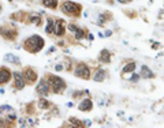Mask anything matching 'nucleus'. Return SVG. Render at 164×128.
<instances>
[{
  "instance_id": "f257e3e1",
  "label": "nucleus",
  "mask_w": 164,
  "mask_h": 128,
  "mask_svg": "<svg viewBox=\"0 0 164 128\" xmlns=\"http://www.w3.org/2000/svg\"><path fill=\"white\" fill-rule=\"evenodd\" d=\"M25 47H26V49L28 51H30V52L34 53V52L41 51V48L44 47V40L41 38L40 36H33L29 40L25 41Z\"/></svg>"
},
{
  "instance_id": "f03ea898",
  "label": "nucleus",
  "mask_w": 164,
  "mask_h": 128,
  "mask_svg": "<svg viewBox=\"0 0 164 128\" xmlns=\"http://www.w3.org/2000/svg\"><path fill=\"white\" fill-rule=\"evenodd\" d=\"M49 85H51V87L55 93H62L66 87L64 81L60 78H58V76H49Z\"/></svg>"
},
{
  "instance_id": "7ed1b4c3",
  "label": "nucleus",
  "mask_w": 164,
  "mask_h": 128,
  "mask_svg": "<svg viewBox=\"0 0 164 128\" xmlns=\"http://www.w3.org/2000/svg\"><path fill=\"white\" fill-rule=\"evenodd\" d=\"M62 8L64 12L67 14H71V15H78L81 11V7L78 3H73V2H66L62 6Z\"/></svg>"
},
{
  "instance_id": "20e7f679",
  "label": "nucleus",
  "mask_w": 164,
  "mask_h": 128,
  "mask_svg": "<svg viewBox=\"0 0 164 128\" xmlns=\"http://www.w3.org/2000/svg\"><path fill=\"white\" fill-rule=\"evenodd\" d=\"M75 75H77L78 78L89 79V78H90V70H89L85 64H78V67H77V70H75Z\"/></svg>"
},
{
  "instance_id": "39448f33",
  "label": "nucleus",
  "mask_w": 164,
  "mask_h": 128,
  "mask_svg": "<svg viewBox=\"0 0 164 128\" xmlns=\"http://www.w3.org/2000/svg\"><path fill=\"white\" fill-rule=\"evenodd\" d=\"M37 93L41 94V96H47L49 93V83L47 81H41L37 86Z\"/></svg>"
},
{
  "instance_id": "423d86ee",
  "label": "nucleus",
  "mask_w": 164,
  "mask_h": 128,
  "mask_svg": "<svg viewBox=\"0 0 164 128\" xmlns=\"http://www.w3.org/2000/svg\"><path fill=\"white\" fill-rule=\"evenodd\" d=\"M14 78H15V86H17V89H19V90L23 89L26 81L23 79V76H22V74L15 72V74H14Z\"/></svg>"
},
{
  "instance_id": "0eeeda50",
  "label": "nucleus",
  "mask_w": 164,
  "mask_h": 128,
  "mask_svg": "<svg viewBox=\"0 0 164 128\" xmlns=\"http://www.w3.org/2000/svg\"><path fill=\"white\" fill-rule=\"evenodd\" d=\"M69 30L75 34V38H78V40H81V38H84V37H85L84 30H82V29H78L75 25H70V26H69Z\"/></svg>"
},
{
  "instance_id": "6e6552de",
  "label": "nucleus",
  "mask_w": 164,
  "mask_h": 128,
  "mask_svg": "<svg viewBox=\"0 0 164 128\" xmlns=\"http://www.w3.org/2000/svg\"><path fill=\"white\" fill-rule=\"evenodd\" d=\"M54 29L56 36H63V33H64V21H58Z\"/></svg>"
},
{
  "instance_id": "1a4fd4ad",
  "label": "nucleus",
  "mask_w": 164,
  "mask_h": 128,
  "mask_svg": "<svg viewBox=\"0 0 164 128\" xmlns=\"http://www.w3.org/2000/svg\"><path fill=\"white\" fill-rule=\"evenodd\" d=\"M8 79H10V72L4 68H0V85L6 83Z\"/></svg>"
},
{
  "instance_id": "9d476101",
  "label": "nucleus",
  "mask_w": 164,
  "mask_h": 128,
  "mask_svg": "<svg viewBox=\"0 0 164 128\" xmlns=\"http://www.w3.org/2000/svg\"><path fill=\"white\" fill-rule=\"evenodd\" d=\"M93 106V102L90 100H85V101H82V102L79 104V109L81 111H90Z\"/></svg>"
},
{
  "instance_id": "9b49d317",
  "label": "nucleus",
  "mask_w": 164,
  "mask_h": 128,
  "mask_svg": "<svg viewBox=\"0 0 164 128\" xmlns=\"http://www.w3.org/2000/svg\"><path fill=\"white\" fill-rule=\"evenodd\" d=\"M25 78L28 79L29 82H34L37 79V75H36V72L33 70H26L25 71Z\"/></svg>"
},
{
  "instance_id": "f8f14e48",
  "label": "nucleus",
  "mask_w": 164,
  "mask_h": 128,
  "mask_svg": "<svg viewBox=\"0 0 164 128\" xmlns=\"http://www.w3.org/2000/svg\"><path fill=\"white\" fill-rule=\"evenodd\" d=\"M110 59H111L110 52H108L107 49L101 51V53H100V60H101V62H104V63H110Z\"/></svg>"
},
{
  "instance_id": "ddd939ff",
  "label": "nucleus",
  "mask_w": 164,
  "mask_h": 128,
  "mask_svg": "<svg viewBox=\"0 0 164 128\" xmlns=\"http://www.w3.org/2000/svg\"><path fill=\"white\" fill-rule=\"evenodd\" d=\"M104 78H105V72H104V70H99L95 76H93V79H95L96 82H101V81H104Z\"/></svg>"
},
{
  "instance_id": "4468645a",
  "label": "nucleus",
  "mask_w": 164,
  "mask_h": 128,
  "mask_svg": "<svg viewBox=\"0 0 164 128\" xmlns=\"http://www.w3.org/2000/svg\"><path fill=\"white\" fill-rule=\"evenodd\" d=\"M141 76H144V78H152L153 76V74H152V71L148 68V67H142V71H141Z\"/></svg>"
},
{
  "instance_id": "2eb2a0df",
  "label": "nucleus",
  "mask_w": 164,
  "mask_h": 128,
  "mask_svg": "<svg viewBox=\"0 0 164 128\" xmlns=\"http://www.w3.org/2000/svg\"><path fill=\"white\" fill-rule=\"evenodd\" d=\"M43 3H44V6L51 7V8H55L56 4H58V0H43Z\"/></svg>"
},
{
  "instance_id": "dca6fc26",
  "label": "nucleus",
  "mask_w": 164,
  "mask_h": 128,
  "mask_svg": "<svg viewBox=\"0 0 164 128\" xmlns=\"http://www.w3.org/2000/svg\"><path fill=\"white\" fill-rule=\"evenodd\" d=\"M6 60H7V62H10V63H15V64H18V63H19V60H18V57H17V56H14V55H6V57H4Z\"/></svg>"
},
{
  "instance_id": "f3484780",
  "label": "nucleus",
  "mask_w": 164,
  "mask_h": 128,
  "mask_svg": "<svg viewBox=\"0 0 164 128\" xmlns=\"http://www.w3.org/2000/svg\"><path fill=\"white\" fill-rule=\"evenodd\" d=\"M134 70H136V63H129L127 66H125V68H123L125 72H133Z\"/></svg>"
},
{
  "instance_id": "a211bd4d",
  "label": "nucleus",
  "mask_w": 164,
  "mask_h": 128,
  "mask_svg": "<svg viewBox=\"0 0 164 128\" xmlns=\"http://www.w3.org/2000/svg\"><path fill=\"white\" fill-rule=\"evenodd\" d=\"M54 27H55V26H54V21L48 19L47 21V29H45V32L47 33H52V32H54Z\"/></svg>"
},
{
  "instance_id": "6ab92c4d",
  "label": "nucleus",
  "mask_w": 164,
  "mask_h": 128,
  "mask_svg": "<svg viewBox=\"0 0 164 128\" xmlns=\"http://www.w3.org/2000/svg\"><path fill=\"white\" fill-rule=\"evenodd\" d=\"M38 108H41V109L49 108V102H48L47 100H40V101H38Z\"/></svg>"
},
{
  "instance_id": "aec40b11",
  "label": "nucleus",
  "mask_w": 164,
  "mask_h": 128,
  "mask_svg": "<svg viewBox=\"0 0 164 128\" xmlns=\"http://www.w3.org/2000/svg\"><path fill=\"white\" fill-rule=\"evenodd\" d=\"M70 121H71L75 127H82V126H84V124H82V121H79V120H77V119H74V117L70 119Z\"/></svg>"
},
{
  "instance_id": "412c9836",
  "label": "nucleus",
  "mask_w": 164,
  "mask_h": 128,
  "mask_svg": "<svg viewBox=\"0 0 164 128\" xmlns=\"http://www.w3.org/2000/svg\"><path fill=\"white\" fill-rule=\"evenodd\" d=\"M138 79H140V75H136V74H133V75H131V78H130V81H131V82H137V81H138Z\"/></svg>"
},
{
  "instance_id": "4be33fe9",
  "label": "nucleus",
  "mask_w": 164,
  "mask_h": 128,
  "mask_svg": "<svg viewBox=\"0 0 164 128\" xmlns=\"http://www.w3.org/2000/svg\"><path fill=\"white\" fill-rule=\"evenodd\" d=\"M32 21H33V22H34V23H36V25H38V23H40V17H38V18H37V17H36V15H32Z\"/></svg>"
},
{
  "instance_id": "5701e85b",
  "label": "nucleus",
  "mask_w": 164,
  "mask_h": 128,
  "mask_svg": "<svg viewBox=\"0 0 164 128\" xmlns=\"http://www.w3.org/2000/svg\"><path fill=\"white\" fill-rule=\"evenodd\" d=\"M63 70V66L60 64V66H56V71H62Z\"/></svg>"
},
{
  "instance_id": "b1692460",
  "label": "nucleus",
  "mask_w": 164,
  "mask_h": 128,
  "mask_svg": "<svg viewBox=\"0 0 164 128\" xmlns=\"http://www.w3.org/2000/svg\"><path fill=\"white\" fill-rule=\"evenodd\" d=\"M119 3H126V2H129V0H118Z\"/></svg>"
},
{
  "instance_id": "393cba45",
  "label": "nucleus",
  "mask_w": 164,
  "mask_h": 128,
  "mask_svg": "<svg viewBox=\"0 0 164 128\" xmlns=\"http://www.w3.org/2000/svg\"><path fill=\"white\" fill-rule=\"evenodd\" d=\"M3 126H4V124H3V121H0V127H3Z\"/></svg>"
}]
</instances>
